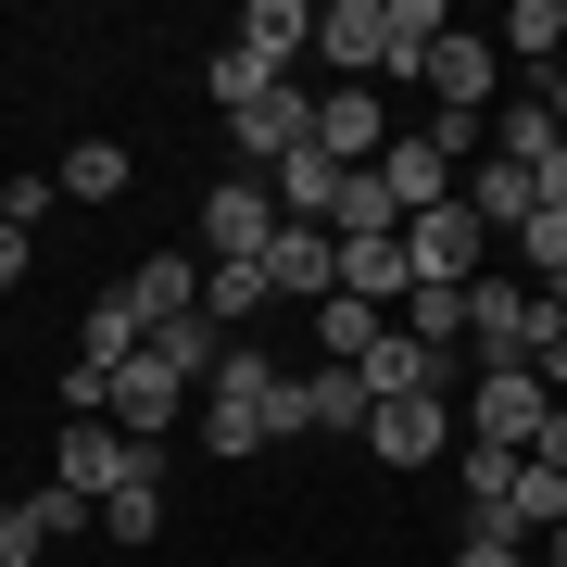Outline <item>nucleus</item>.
I'll list each match as a JSON object with an SVG mask.
<instances>
[{
	"instance_id": "39448f33",
	"label": "nucleus",
	"mask_w": 567,
	"mask_h": 567,
	"mask_svg": "<svg viewBox=\"0 0 567 567\" xmlns=\"http://www.w3.org/2000/svg\"><path fill=\"white\" fill-rule=\"evenodd\" d=\"M391 140H404V126L379 114V89H328V102H316V152H328V164H353V177H379V152H391Z\"/></svg>"
},
{
	"instance_id": "72a5a7b5",
	"label": "nucleus",
	"mask_w": 567,
	"mask_h": 567,
	"mask_svg": "<svg viewBox=\"0 0 567 567\" xmlns=\"http://www.w3.org/2000/svg\"><path fill=\"white\" fill-rule=\"evenodd\" d=\"M13 278H25V227L0 215V290H13Z\"/></svg>"
},
{
	"instance_id": "a211bd4d",
	"label": "nucleus",
	"mask_w": 567,
	"mask_h": 567,
	"mask_svg": "<svg viewBox=\"0 0 567 567\" xmlns=\"http://www.w3.org/2000/svg\"><path fill=\"white\" fill-rule=\"evenodd\" d=\"M341 290H353V303H404V290H416L404 240H341Z\"/></svg>"
},
{
	"instance_id": "c756f323",
	"label": "nucleus",
	"mask_w": 567,
	"mask_h": 567,
	"mask_svg": "<svg viewBox=\"0 0 567 567\" xmlns=\"http://www.w3.org/2000/svg\"><path fill=\"white\" fill-rule=\"evenodd\" d=\"M265 89H290V76H265V63H252V51H215V102H227V114H252V102H265Z\"/></svg>"
},
{
	"instance_id": "6e6552de",
	"label": "nucleus",
	"mask_w": 567,
	"mask_h": 567,
	"mask_svg": "<svg viewBox=\"0 0 567 567\" xmlns=\"http://www.w3.org/2000/svg\"><path fill=\"white\" fill-rule=\"evenodd\" d=\"M466 353H480V379L529 365V290L517 278H466Z\"/></svg>"
},
{
	"instance_id": "7c9ffc66",
	"label": "nucleus",
	"mask_w": 567,
	"mask_h": 567,
	"mask_svg": "<svg viewBox=\"0 0 567 567\" xmlns=\"http://www.w3.org/2000/svg\"><path fill=\"white\" fill-rule=\"evenodd\" d=\"M517 492V454L505 442H466V505H505Z\"/></svg>"
},
{
	"instance_id": "c9c22d12",
	"label": "nucleus",
	"mask_w": 567,
	"mask_h": 567,
	"mask_svg": "<svg viewBox=\"0 0 567 567\" xmlns=\"http://www.w3.org/2000/svg\"><path fill=\"white\" fill-rule=\"evenodd\" d=\"M543 102H555V126H567V63H555V76H543Z\"/></svg>"
},
{
	"instance_id": "a878e982",
	"label": "nucleus",
	"mask_w": 567,
	"mask_h": 567,
	"mask_svg": "<svg viewBox=\"0 0 567 567\" xmlns=\"http://www.w3.org/2000/svg\"><path fill=\"white\" fill-rule=\"evenodd\" d=\"M505 252L529 265V290H567V215H529V227H517Z\"/></svg>"
},
{
	"instance_id": "9d476101",
	"label": "nucleus",
	"mask_w": 567,
	"mask_h": 567,
	"mask_svg": "<svg viewBox=\"0 0 567 567\" xmlns=\"http://www.w3.org/2000/svg\"><path fill=\"white\" fill-rule=\"evenodd\" d=\"M442 442H454L442 391H416V404H379V416H365V454H379V466H429Z\"/></svg>"
},
{
	"instance_id": "4be33fe9",
	"label": "nucleus",
	"mask_w": 567,
	"mask_h": 567,
	"mask_svg": "<svg viewBox=\"0 0 567 567\" xmlns=\"http://www.w3.org/2000/svg\"><path fill=\"white\" fill-rule=\"evenodd\" d=\"M328 240H404V203H391L379 177H353V189H341V215H328Z\"/></svg>"
},
{
	"instance_id": "ddd939ff",
	"label": "nucleus",
	"mask_w": 567,
	"mask_h": 567,
	"mask_svg": "<svg viewBox=\"0 0 567 567\" xmlns=\"http://www.w3.org/2000/svg\"><path fill=\"white\" fill-rule=\"evenodd\" d=\"M240 51L265 63V76H290V63L316 51V0H252V13H240Z\"/></svg>"
},
{
	"instance_id": "cd10ccee",
	"label": "nucleus",
	"mask_w": 567,
	"mask_h": 567,
	"mask_svg": "<svg viewBox=\"0 0 567 567\" xmlns=\"http://www.w3.org/2000/svg\"><path fill=\"white\" fill-rule=\"evenodd\" d=\"M102 529H114V543H152V529H164V480H126L102 505Z\"/></svg>"
},
{
	"instance_id": "f3484780",
	"label": "nucleus",
	"mask_w": 567,
	"mask_h": 567,
	"mask_svg": "<svg viewBox=\"0 0 567 567\" xmlns=\"http://www.w3.org/2000/svg\"><path fill=\"white\" fill-rule=\"evenodd\" d=\"M454 567H543V543L505 517V505H466V529H454Z\"/></svg>"
},
{
	"instance_id": "e433bc0d",
	"label": "nucleus",
	"mask_w": 567,
	"mask_h": 567,
	"mask_svg": "<svg viewBox=\"0 0 567 567\" xmlns=\"http://www.w3.org/2000/svg\"><path fill=\"white\" fill-rule=\"evenodd\" d=\"M543 567H567V529H555V543H543Z\"/></svg>"
},
{
	"instance_id": "f8f14e48",
	"label": "nucleus",
	"mask_w": 567,
	"mask_h": 567,
	"mask_svg": "<svg viewBox=\"0 0 567 567\" xmlns=\"http://www.w3.org/2000/svg\"><path fill=\"white\" fill-rule=\"evenodd\" d=\"M140 353H152L140 303H126V290H102V303L76 316V365H89V379H114V365H140Z\"/></svg>"
},
{
	"instance_id": "423d86ee",
	"label": "nucleus",
	"mask_w": 567,
	"mask_h": 567,
	"mask_svg": "<svg viewBox=\"0 0 567 567\" xmlns=\"http://www.w3.org/2000/svg\"><path fill=\"white\" fill-rule=\"evenodd\" d=\"M316 51L341 63V89H379V51H391V0H316Z\"/></svg>"
},
{
	"instance_id": "2eb2a0df",
	"label": "nucleus",
	"mask_w": 567,
	"mask_h": 567,
	"mask_svg": "<svg viewBox=\"0 0 567 567\" xmlns=\"http://www.w3.org/2000/svg\"><path fill=\"white\" fill-rule=\"evenodd\" d=\"M126 303H140V328H177V316H203V265H189V252H152L140 278H126Z\"/></svg>"
},
{
	"instance_id": "c85d7f7f",
	"label": "nucleus",
	"mask_w": 567,
	"mask_h": 567,
	"mask_svg": "<svg viewBox=\"0 0 567 567\" xmlns=\"http://www.w3.org/2000/svg\"><path fill=\"white\" fill-rule=\"evenodd\" d=\"M25 517H39V543H76V529L102 517V505H89V492H63V480H51V492H25Z\"/></svg>"
},
{
	"instance_id": "393cba45",
	"label": "nucleus",
	"mask_w": 567,
	"mask_h": 567,
	"mask_svg": "<svg viewBox=\"0 0 567 567\" xmlns=\"http://www.w3.org/2000/svg\"><path fill=\"white\" fill-rule=\"evenodd\" d=\"M379 328H391V316H379V303H353V290H341V303H316V341H328V365H353L365 341H379Z\"/></svg>"
},
{
	"instance_id": "0eeeda50",
	"label": "nucleus",
	"mask_w": 567,
	"mask_h": 567,
	"mask_svg": "<svg viewBox=\"0 0 567 567\" xmlns=\"http://www.w3.org/2000/svg\"><path fill=\"white\" fill-rule=\"evenodd\" d=\"M102 416L126 429V442H164V429L189 416V379H177L164 353H140V365H114V404H102Z\"/></svg>"
},
{
	"instance_id": "412c9836",
	"label": "nucleus",
	"mask_w": 567,
	"mask_h": 567,
	"mask_svg": "<svg viewBox=\"0 0 567 567\" xmlns=\"http://www.w3.org/2000/svg\"><path fill=\"white\" fill-rule=\"evenodd\" d=\"M505 51L529 63V76H555V63H567V13H555V0H517V13H505Z\"/></svg>"
},
{
	"instance_id": "4468645a",
	"label": "nucleus",
	"mask_w": 567,
	"mask_h": 567,
	"mask_svg": "<svg viewBox=\"0 0 567 567\" xmlns=\"http://www.w3.org/2000/svg\"><path fill=\"white\" fill-rule=\"evenodd\" d=\"M265 189H278V215H290V227H328V215H341V189H353V164H328V152H290Z\"/></svg>"
},
{
	"instance_id": "5701e85b",
	"label": "nucleus",
	"mask_w": 567,
	"mask_h": 567,
	"mask_svg": "<svg viewBox=\"0 0 567 567\" xmlns=\"http://www.w3.org/2000/svg\"><path fill=\"white\" fill-rule=\"evenodd\" d=\"M391 328L429 341V353H454V341H466V290H404V316H391Z\"/></svg>"
},
{
	"instance_id": "473e14b6",
	"label": "nucleus",
	"mask_w": 567,
	"mask_h": 567,
	"mask_svg": "<svg viewBox=\"0 0 567 567\" xmlns=\"http://www.w3.org/2000/svg\"><path fill=\"white\" fill-rule=\"evenodd\" d=\"M529 454H543V466H567V404H555L543 429H529Z\"/></svg>"
},
{
	"instance_id": "9b49d317",
	"label": "nucleus",
	"mask_w": 567,
	"mask_h": 567,
	"mask_svg": "<svg viewBox=\"0 0 567 567\" xmlns=\"http://www.w3.org/2000/svg\"><path fill=\"white\" fill-rule=\"evenodd\" d=\"M466 203H480L492 240H517V227L543 215V177H529V164H505V152H480V164H466Z\"/></svg>"
},
{
	"instance_id": "f03ea898",
	"label": "nucleus",
	"mask_w": 567,
	"mask_h": 567,
	"mask_svg": "<svg viewBox=\"0 0 567 567\" xmlns=\"http://www.w3.org/2000/svg\"><path fill=\"white\" fill-rule=\"evenodd\" d=\"M567 404V391L543 379V365H492L480 391H466V442H505V454H529V429H543Z\"/></svg>"
},
{
	"instance_id": "dca6fc26",
	"label": "nucleus",
	"mask_w": 567,
	"mask_h": 567,
	"mask_svg": "<svg viewBox=\"0 0 567 567\" xmlns=\"http://www.w3.org/2000/svg\"><path fill=\"white\" fill-rule=\"evenodd\" d=\"M365 416H379V404H365L353 365H316V379H303V429H328V442H365Z\"/></svg>"
},
{
	"instance_id": "f704fd0d",
	"label": "nucleus",
	"mask_w": 567,
	"mask_h": 567,
	"mask_svg": "<svg viewBox=\"0 0 567 567\" xmlns=\"http://www.w3.org/2000/svg\"><path fill=\"white\" fill-rule=\"evenodd\" d=\"M543 215H567V152H555V164H543Z\"/></svg>"
},
{
	"instance_id": "1a4fd4ad",
	"label": "nucleus",
	"mask_w": 567,
	"mask_h": 567,
	"mask_svg": "<svg viewBox=\"0 0 567 567\" xmlns=\"http://www.w3.org/2000/svg\"><path fill=\"white\" fill-rule=\"evenodd\" d=\"M265 290L278 303H341V240L328 227H278L265 240Z\"/></svg>"
},
{
	"instance_id": "f257e3e1",
	"label": "nucleus",
	"mask_w": 567,
	"mask_h": 567,
	"mask_svg": "<svg viewBox=\"0 0 567 567\" xmlns=\"http://www.w3.org/2000/svg\"><path fill=\"white\" fill-rule=\"evenodd\" d=\"M480 252H492V227H480V203H429V215H404V265H416V290H466L480 278Z\"/></svg>"
},
{
	"instance_id": "b1692460",
	"label": "nucleus",
	"mask_w": 567,
	"mask_h": 567,
	"mask_svg": "<svg viewBox=\"0 0 567 567\" xmlns=\"http://www.w3.org/2000/svg\"><path fill=\"white\" fill-rule=\"evenodd\" d=\"M63 189H76V203H126V152L114 140H76V152H63Z\"/></svg>"
},
{
	"instance_id": "7ed1b4c3",
	"label": "nucleus",
	"mask_w": 567,
	"mask_h": 567,
	"mask_svg": "<svg viewBox=\"0 0 567 567\" xmlns=\"http://www.w3.org/2000/svg\"><path fill=\"white\" fill-rule=\"evenodd\" d=\"M227 152H240V177H278L290 152H316V89H265L252 114H227Z\"/></svg>"
},
{
	"instance_id": "aec40b11",
	"label": "nucleus",
	"mask_w": 567,
	"mask_h": 567,
	"mask_svg": "<svg viewBox=\"0 0 567 567\" xmlns=\"http://www.w3.org/2000/svg\"><path fill=\"white\" fill-rule=\"evenodd\" d=\"M265 303H278V290H265V265H203V316H215V328H252Z\"/></svg>"
},
{
	"instance_id": "bb28decb",
	"label": "nucleus",
	"mask_w": 567,
	"mask_h": 567,
	"mask_svg": "<svg viewBox=\"0 0 567 567\" xmlns=\"http://www.w3.org/2000/svg\"><path fill=\"white\" fill-rule=\"evenodd\" d=\"M529 365L567 391V290H529Z\"/></svg>"
},
{
	"instance_id": "2f4dec72",
	"label": "nucleus",
	"mask_w": 567,
	"mask_h": 567,
	"mask_svg": "<svg viewBox=\"0 0 567 567\" xmlns=\"http://www.w3.org/2000/svg\"><path fill=\"white\" fill-rule=\"evenodd\" d=\"M0 567H39V517L25 505H0Z\"/></svg>"
},
{
	"instance_id": "6ab92c4d",
	"label": "nucleus",
	"mask_w": 567,
	"mask_h": 567,
	"mask_svg": "<svg viewBox=\"0 0 567 567\" xmlns=\"http://www.w3.org/2000/svg\"><path fill=\"white\" fill-rule=\"evenodd\" d=\"M505 517L529 529V543H555V529H567V466H543V454H517V492H505Z\"/></svg>"
},
{
	"instance_id": "20e7f679",
	"label": "nucleus",
	"mask_w": 567,
	"mask_h": 567,
	"mask_svg": "<svg viewBox=\"0 0 567 567\" xmlns=\"http://www.w3.org/2000/svg\"><path fill=\"white\" fill-rule=\"evenodd\" d=\"M278 189H265V177H215L203 189V240H215V265H265V240H278Z\"/></svg>"
}]
</instances>
